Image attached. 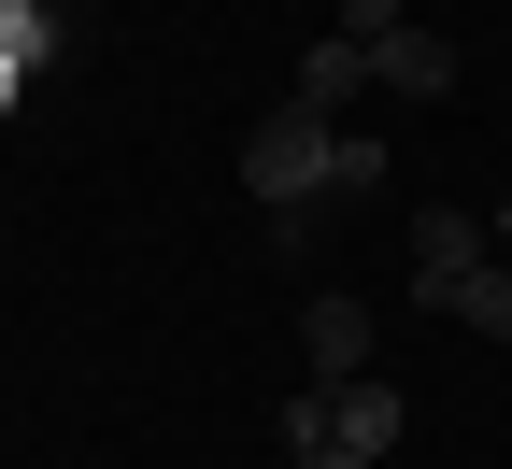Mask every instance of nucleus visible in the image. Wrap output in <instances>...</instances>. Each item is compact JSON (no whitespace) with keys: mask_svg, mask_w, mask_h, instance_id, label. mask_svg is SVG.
Segmentation results:
<instances>
[{"mask_svg":"<svg viewBox=\"0 0 512 469\" xmlns=\"http://www.w3.org/2000/svg\"><path fill=\"white\" fill-rule=\"evenodd\" d=\"M328 171H342V114L285 100V114L242 128V199H256V214H313V199H328Z\"/></svg>","mask_w":512,"mask_h":469,"instance_id":"f257e3e1","label":"nucleus"},{"mask_svg":"<svg viewBox=\"0 0 512 469\" xmlns=\"http://www.w3.org/2000/svg\"><path fill=\"white\" fill-rule=\"evenodd\" d=\"M399 427H413V413H399V384L356 370V384H328V441H313V455H370V469H384V455H399Z\"/></svg>","mask_w":512,"mask_h":469,"instance_id":"f03ea898","label":"nucleus"},{"mask_svg":"<svg viewBox=\"0 0 512 469\" xmlns=\"http://www.w3.org/2000/svg\"><path fill=\"white\" fill-rule=\"evenodd\" d=\"M484 256H498V228L456 214V199H427V214H413V299H441L456 271H484Z\"/></svg>","mask_w":512,"mask_h":469,"instance_id":"7ed1b4c3","label":"nucleus"},{"mask_svg":"<svg viewBox=\"0 0 512 469\" xmlns=\"http://www.w3.org/2000/svg\"><path fill=\"white\" fill-rule=\"evenodd\" d=\"M370 86L384 100H456V43H441V29H384L370 43Z\"/></svg>","mask_w":512,"mask_h":469,"instance_id":"20e7f679","label":"nucleus"},{"mask_svg":"<svg viewBox=\"0 0 512 469\" xmlns=\"http://www.w3.org/2000/svg\"><path fill=\"white\" fill-rule=\"evenodd\" d=\"M299 100H313V114H356V100H370V43H356V29H313V43H299Z\"/></svg>","mask_w":512,"mask_h":469,"instance_id":"39448f33","label":"nucleus"},{"mask_svg":"<svg viewBox=\"0 0 512 469\" xmlns=\"http://www.w3.org/2000/svg\"><path fill=\"white\" fill-rule=\"evenodd\" d=\"M299 342H313V384H356V370H370V299L328 285V299L299 313Z\"/></svg>","mask_w":512,"mask_h":469,"instance_id":"423d86ee","label":"nucleus"},{"mask_svg":"<svg viewBox=\"0 0 512 469\" xmlns=\"http://www.w3.org/2000/svg\"><path fill=\"white\" fill-rule=\"evenodd\" d=\"M427 313H456L470 342H512V256H484V271H456V285L427 299Z\"/></svg>","mask_w":512,"mask_h":469,"instance_id":"0eeeda50","label":"nucleus"},{"mask_svg":"<svg viewBox=\"0 0 512 469\" xmlns=\"http://www.w3.org/2000/svg\"><path fill=\"white\" fill-rule=\"evenodd\" d=\"M0 57H15V72H29V86L57 72V15H43V0H0Z\"/></svg>","mask_w":512,"mask_h":469,"instance_id":"6e6552de","label":"nucleus"},{"mask_svg":"<svg viewBox=\"0 0 512 469\" xmlns=\"http://www.w3.org/2000/svg\"><path fill=\"white\" fill-rule=\"evenodd\" d=\"M328 199H384V143H370V128H342V171H328Z\"/></svg>","mask_w":512,"mask_h":469,"instance_id":"1a4fd4ad","label":"nucleus"},{"mask_svg":"<svg viewBox=\"0 0 512 469\" xmlns=\"http://www.w3.org/2000/svg\"><path fill=\"white\" fill-rule=\"evenodd\" d=\"M328 29H356V43H384V29H413V15H399V0H342Z\"/></svg>","mask_w":512,"mask_h":469,"instance_id":"9d476101","label":"nucleus"},{"mask_svg":"<svg viewBox=\"0 0 512 469\" xmlns=\"http://www.w3.org/2000/svg\"><path fill=\"white\" fill-rule=\"evenodd\" d=\"M484 228H498V256H512V185H498V199H484Z\"/></svg>","mask_w":512,"mask_h":469,"instance_id":"9b49d317","label":"nucleus"},{"mask_svg":"<svg viewBox=\"0 0 512 469\" xmlns=\"http://www.w3.org/2000/svg\"><path fill=\"white\" fill-rule=\"evenodd\" d=\"M15 100H29V72H15V57H0V114H15Z\"/></svg>","mask_w":512,"mask_h":469,"instance_id":"f8f14e48","label":"nucleus"},{"mask_svg":"<svg viewBox=\"0 0 512 469\" xmlns=\"http://www.w3.org/2000/svg\"><path fill=\"white\" fill-rule=\"evenodd\" d=\"M299 469H370V455H299Z\"/></svg>","mask_w":512,"mask_h":469,"instance_id":"ddd939ff","label":"nucleus"}]
</instances>
